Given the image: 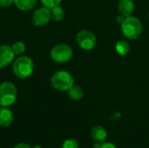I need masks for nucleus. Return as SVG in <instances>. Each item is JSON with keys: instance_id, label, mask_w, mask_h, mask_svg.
<instances>
[{"instance_id": "a211bd4d", "label": "nucleus", "mask_w": 149, "mask_h": 148, "mask_svg": "<svg viewBox=\"0 0 149 148\" xmlns=\"http://www.w3.org/2000/svg\"><path fill=\"white\" fill-rule=\"evenodd\" d=\"M61 1L62 0H41V3H43L44 7L52 9V8L58 5L61 3Z\"/></svg>"}, {"instance_id": "393cba45", "label": "nucleus", "mask_w": 149, "mask_h": 148, "mask_svg": "<svg viewBox=\"0 0 149 148\" xmlns=\"http://www.w3.org/2000/svg\"><path fill=\"white\" fill-rule=\"evenodd\" d=\"M0 106H1V105H0Z\"/></svg>"}, {"instance_id": "5701e85b", "label": "nucleus", "mask_w": 149, "mask_h": 148, "mask_svg": "<svg viewBox=\"0 0 149 148\" xmlns=\"http://www.w3.org/2000/svg\"><path fill=\"white\" fill-rule=\"evenodd\" d=\"M33 148H42L41 147H39V146H36V147H34Z\"/></svg>"}, {"instance_id": "dca6fc26", "label": "nucleus", "mask_w": 149, "mask_h": 148, "mask_svg": "<svg viewBox=\"0 0 149 148\" xmlns=\"http://www.w3.org/2000/svg\"><path fill=\"white\" fill-rule=\"evenodd\" d=\"M11 49H12L15 55H20L25 51V45H24V44L23 42L17 41V42H15L12 44Z\"/></svg>"}, {"instance_id": "b1692460", "label": "nucleus", "mask_w": 149, "mask_h": 148, "mask_svg": "<svg viewBox=\"0 0 149 148\" xmlns=\"http://www.w3.org/2000/svg\"><path fill=\"white\" fill-rule=\"evenodd\" d=\"M148 17H149V14H148Z\"/></svg>"}, {"instance_id": "7ed1b4c3", "label": "nucleus", "mask_w": 149, "mask_h": 148, "mask_svg": "<svg viewBox=\"0 0 149 148\" xmlns=\"http://www.w3.org/2000/svg\"><path fill=\"white\" fill-rule=\"evenodd\" d=\"M52 85L58 91H68L74 85L73 76L65 71L55 72L51 79Z\"/></svg>"}, {"instance_id": "1a4fd4ad", "label": "nucleus", "mask_w": 149, "mask_h": 148, "mask_svg": "<svg viewBox=\"0 0 149 148\" xmlns=\"http://www.w3.org/2000/svg\"><path fill=\"white\" fill-rule=\"evenodd\" d=\"M119 11L125 17H130L134 10V3L132 0H120L118 4Z\"/></svg>"}, {"instance_id": "412c9836", "label": "nucleus", "mask_w": 149, "mask_h": 148, "mask_svg": "<svg viewBox=\"0 0 149 148\" xmlns=\"http://www.w3.org/2000/svg\"><path fill=\"white\" fill-rule=\"evenodd\" d=\"M126 17H125V16H123V15H121V14H120V15H118L117 17H116V21H117V23H118L119 24H122L123 22L125 21Z\"/></svg>"}, {"instance_id": "0eeeda50", "label": "nucleus", "mask_w": 149, "mask_h": 148, "mask_svg": "<svg viewBox=\"0 0 149 148\" xmlns=\"http://www.w3.org/2000/svg\"><path fill=\"white\" fill-rule=\"evenodd\" d=\"M51 19V10L46 8H39L36 10L32 15V23L36 26H43L48 24Z\"/></svg>"}, {"instance_id": "f3484780", "label": "nucleus", "mask_w": 149, "mask_h": 148, "mask_svg": "<svg viewBox=\"0 0 149 148\" xmlns=\"http://www.w3.org/2000/svg\"><path fill=\"white\" fill-rule=\"evenodd\" d=\"M62 148H79V143L76 140L74 139H69L66 140L65 141H64Z\"/></svg>"}, {"instance_id": "423d86ee", "label": "nucleus", "mask_w": 149, "mask_h": 148, "mask_svg": "<svg viewBox=\"0 0 149 148\" xmlns=\"http://www.w3.org/2000/svg\"><path fill=\"white\" fill-rule=\"evenodd\" d=\"M76 41L79 46L83 50L91 51L95 47L97 39L95 35L92 31L83 30L78 32L76 36Z\"/></svg>"}, {"instance_id": "2eb2a0df", "label": "nucleus", "mask_w": 149, "mask_h": 148, "mask_svg": "<svg viewBox=\"0 0 149 148\" xmlns=\"http://www.w3.org/2000/svg\"><path fill=\"white\" fill-rule=\"evenodd\" d=\"M65 17V10L62 7L57 5L51 9V17L55 21H60Z\"/></svg>"}, {"instance_id": "f257e3e1", "label": "nucleus", "mask_w": 149, "mask_h": 148, "mask_svg": "<svg viewBox=\"0 0 149 148\" xmlns=\"http://www.w3.org/2000/svg\"><path fill=\"white\" fill-rule=\"evenodd\" d=\"M121 30L127 38L134 40L142 33V24L137 17L130 16L126 17L125 21L121 24Z\"/></svg>"}, {"instance_id": "39448f33", "label": "nucleus", "mask_w": 149, "mask_h": 148, "mask_svg": "<svg viewBox=\"0 0 149 148\" xmlns=\"http://www.w3.org/2000/svg\"><path fill=\"white\" fill-rule=\"evenodd\" d=\"M51 57L57 63H65L72 58V50L65 44H59L52 49Z\"/></svg>"}, {"instance_id": "20e7f679", "label": "nucleus", "mask_w": 149, "mask_h": 148, "mask_svg": "<svg viewBox=\"0 0 149 148\" xmlns=\"http://www.w3.org/2000/svg\"><path fill=\"white\" fill-rule=\"evenodd\" d=\"M17 99V88L10 82H3L0 85V105L1 106H11Z\"/></svg>"}, {"instance_id": "f03ea898", "label": "nucleus", "mask_w": 149, "mask_h": 148, "mask_svg": "<svg viewBox=\"0 0 149 148\" xmlns=\"http://www.w3.org/2000/svg\"><path fill=\"white\" fill-rule=\"evenodd\" d=\"M12 70L17 78L26 79L32 74L34 70V63L32 59L27 56L19 57L13 63Z\"/></svg>"}, {"instance_id": "9d476101", "label": "nucleus", "mask_w": 149, "mask_h": 148, "mask_svg": "<svg viewBox=\"0 0 149 148\" xmlns=\"http://www.w3.org/2000/svg\"><path fill=\"white\" fill-rule=\"evenodd\" d=\"M91 137L95 142L103 143L107 137V133L103 126H95L91 130Z\"/></svg>"}, {"instance_id": "4468645a", "label": "nucleus", "mask_w": 149, "mask_h": 148, "mask_svg": "<svg viewBox=\"0 0 149 148\" xmlns=\"http://www.w3.org/2000/svg\"><path fill=\"white\" fill-rule=\"evenodd\" d=\"M115 49L118 52V54H120V56H125L127 55L129 51H130V45L129 44L125 41V40H120L117 42L116 45H115Z\"/></svg>"}, {"instance_id": "aec40b11", "label": "nucleus", "mask_w": 149, "mask_h": 148, "mask_svg": "<svg viewBox=\"0 0 149 148\" xmlns=\"http://www.w3.org/2000/svg\"><path fill=\"white\" fill-rule=\"evenodd\" d=\"M100 148H117L116 146L111 142H103L101 143L100 145Z\"/></svg>"}, {"instance_id": "6ab92c4d", "label": "nucleus", "mask_w": 149, "mask_h": 148, "mask_svg": "<svg viewBox=\"0 0 149 148\" xmlns=\"http://www.w3.org/2000/svg\"><path fill=\"white\" fill-rule=\"evenodd\" d=\"M12 3H14V0H0V5L2 7H9Z\"/></svg>"}, {"instance_id": "ddd939ff", "label": "nucleus", "mask_w": 149, "mask_h": 148, "mask_svg": "<svg viewBox=\"0 0 149 148\" xmlns=\"http://www.w3.org/2000/svg\"><path fill=\"white\" fill-rule=\"evenodd\" d=\"M83 90L81 87L79 85H72L69 90H68V95L69 98L72 100H79L83 97Z\"/></svg>"}, {"instance_id": "6e6552de", "label": "nucleus", "mask_w": 149, "mask_h": 148, "mask_svg": "<svg viewBox=\"0 0 149 148\" xmlns=\"http://www.w3.org/2000/svg\"><path fill=\"white\" fill-rule=\"evenodd\" d=\"M14 52L10 46L1 45L0 46V68L9 65L14 58Z\"/></svg>"}, {"instance_id": "4be33fe9", "label": "nucleus", "mask_w": 149, "mask_h": 148, "mask_svg": "<svg viewBox=\"0 0 149 148\" xmlns=\"http://www.w3.org/2000/svg\"><path fill=\"white\" fill-rule=\"evenodd\" d=\"M13 148H31L29 145L27 144H24V143H20V144H17Z\"/></svg>"}, {"instance_id": "9b49d317", "label": "nucleus", "mask_w": 149, "mask_h": 148, "mask_svg": "<svg viewBox=\"0 0 149 148\" xmlns=\"http://www.w3.org/2000/svg\"><path fill=\"white\" fill-rule=\"evenodd\" d=\"M13 121L12 112L5 106L0 108V126L3 127H8Z\"/></svg>"}, {"instance_id": "f8f14e48", "label": "nucleus", "mask_w": 149, "mask_h": 148, "mask_svg": "<svg viewBox=\"0 0 149 148\" xmlns=\"http://www.w3.org/2000/svg\"><path fill=\"white\" fill-rule=\"evenodd\" d=\"M14 3L19 10L26 11L34 8L37 0H14Z\"/></svg>"}]
</instances>
